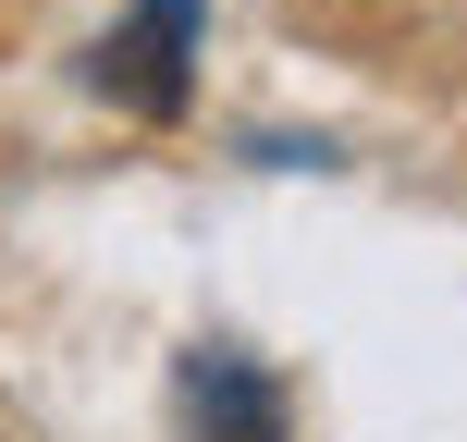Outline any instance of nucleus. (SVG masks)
<instances>
[{
	"label": "nucleus",
	"mask_w": 467,
	"mask_h": 442,
	"mask_svg": "<svg viewBox=\"0 0 467 442\" xmlns=\"http://www.w3.org/2000/svg\"><path fill=\"white\" fill-rule=\"evenodd\" d=\"M197 37H210L197 0H136V13L87 49V87L111 98V111H136V123H185L197 111Z\"/></svg>",
	"instance_id": "f257e3e1"
},
{
	"label": "nucleus",
	"mask_w": 467,
	"mask_h": 442,
	"mask_svg": "<svg viewBox=\"0 0 467 442\" xmlns=\"http://www.w3.org/2000/svg\"><path fill=\"white\" fill-rule=\"evenodd\" d=\"M185 442H296L283 418V381L234 344H197L185 356Z\"/></svg>",
	"instance_id": "f03ea898"
}]
</instances>
